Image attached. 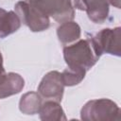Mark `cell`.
<instances>
[{
    "mask_svg": "<svg viewBox=\"0 0 121 121\" xmlns=\"http://www.w3.org/2000/svg\"><path fill=\"white\" fill-rule=\"evenodd\" d=\"M99 57L91 38L79 39L63 47V59L68 67L88 71L97 62Z\"/></svg>",
    "mask_w": 121,
    "mask_h": 121,
    "instance_id": "1",
    "label": "cell"
},
{
    "mask_svg": "<svg viewBox=\"0 0 121 121\" xmlns=\"http://www.w3.org/2000/svg\"><path fill=\"white\" fill-rule=\"evenodd\" d=\"M120 108L111 99H93L80 110V118L85 121H119Z\"/></svg>",
    "mask_w": 121,
    "mask_h": 121,
    "instance_id": "2",
    "label": "cell"
},
{
    "mask_svg": "<svg viewBox=\"0 0 121 121\" xmlns=\"http://www.w3.org/2000/svg\"><path fill=\"white\" fill-rule=\"evenodd\" d=\"M14 8L21 23L26 26L32 32H41L50 26L49 17L30 2L26 0L19 1Z\"/></svg>",
    "mask_w": 121,
    "mask_h": 121,
    "instance_id": "3",
    "label": "cell"
},
{
    "mask_svg": "<svg viewBox=\"0 0 121 121\" xmlns=\"http://www.w3.org/2000/svg\"><path fill=\"white\" fill-rule=\"evenodd\" d=\"M28 2L60 24L72 21L75 17L72 0H28Z\"/></svg>",
    "mask_w": 121,
    "mask_h": 121,
    "instance_id": "4",
    "label": "cell"
},
{
    "mask_svg": "<svg viewBox=\"0 0 121 121\" xmlns=\"http://www.w3.org/2000/svg\"><path fill=\"white\" fill-rule=\"evenodd\" d=\"M99 56L102 54L121 56V27L103 28L90 37Z\"/></svg>",
    "mask_w": 121,
    "mask_h": 121,
    "instance_id": "5",
    "label": "cell"
},
{
    "mask_svg": "<svg viewBox=\"0 0 121 121\" xmlns=\"http://www.w3.org/2000/svg\"><path fill=\"white\" fill-rule=\"evenodd\" d=\"M63 92L64 84L61 78V73L58 71H50L45 74L38 86V93L45 100L60 102Z\"/></svg>",
    "mask_w": 121,
    "mask_h": 121,
    "instance_id": "6",
    "label": "cell"
},
{
    "mask_svg": "<svg viewBox=\"0 0 121 121\" xmlns=\"http://www.w3.org/2000/svg\"><path fill=\"white\" fill-rule=\"evenodd\" d=\"M74 8L85 11L92 22L103 24L109 16L110 0H74Z\"/></svg>",
    "mask_w": 121,
    "mask_h": 121,
    "instance_id": "7",
    "label": "cell"
},
{
    "mask_svg": "<svg viewBox=\"0 0 121 121\" xmlns=\"http://www.w3.org/2000/svg\"><path fill=\"white\" fill-rule=\"evenodd\" d=\"M25 87V80L17 73H5L0 77V99L19 94Z\"/></svg>",
    "mask_w": 121,
    "mask_h": 121,
    "instance_id": "8",
    "label": "cell"
},
{
    "mask_svg": "<svg viewBox=\"0 0 121 121\" xmlns=\"http://www.w3.org/2000/svg\"><path fill=\"white\" fill-rule=\"evenodd\" d=\"M80 35V26L73 20L61 23L57 28L58 39L63 45H68L77 42L78 40H79Z\"/></svg>",
    "mask_w": 121,
    "mask_h": 121,
    "instance_id": "9",
    "label": "cell"
},
{
    "mask_svg": "<svg viewBox=\"0 0 121 121\" xmlns=\"http://www.w3.org/2000/svg\"><path fill=\"white\" fill-rule=\"evenodd\" d=\"M21 25L22 23L16 12L0 8V38H6L16 32Z\"/></svg>",
    "mask_w": 121,
    "mask_h": 121,
    "instance_id": "10",
    "label": "cell"
},
{
    "mask_svg": "<svg viewBox=\"0 0 121 121\" xmlns=\"http://www.w3.org/2000/svg\"><path fill=\"white\" fill-rule=\"evenodd\" d=\"M38 113L41 120L43 121H64L67 119L60 102L55 100H45L43 102Z\"/></svg>",
    "mask_w": 121,
    "mask_h": 121,
    "instance_id": "11",
    "label": "cell"
},
{
    "mask_svg": "<svg viewBox=\"0 0 121 121\" xmlns=\"http://www.w3.org/2000/svg\"><path fill=\"white\" fill-rule=\"evenodd\" d=\"M43 104V97L39 93L27 92L24 94L19 101V110L21 112L28 115L36 114L39 112Z\"/></svg>",
    "mask_w": 121,
    "mask_h": 121,
    "instance_id": "12",
    "label": "cell"
},
{
    "mask_svg": "<svg viewBox=\"0 0 121 121\" xmlns=\"http://www.w3.org/2000/svg\"><path fill=\"white\" fill-rule=\"evenodd\" d=\"M86 72L84 69L68 67L61 73V78L64 86H75L79 84L85 78Z\"/></svg>",
    "mask_w": 121,
    "mask_h": 121,
    "instance_id": "13",
    "label": "cell"
},
{
    "mask_svg": "<svg viewBox=\"0 0 121 121\" xmlns=\"http://www.w3.org/2000/svg\"><path fill=\"white\" fill-rule=\"evenodd\" d=\"M5 68H4V65H3V56H2V53L0 52V77L3 76L5 74Z\"/></svg>",
    "mask_w": 121,
    "mask_h": 121,
    "instance_id": "14",
    "label": "cell"
},
{
    "mask_svg": "<svg viewBox=\"0 0 121 121\" xmlns=\"http://www.w3.org/2000/svg\"><path fill=\"white\" fill-rule=\"evenodd\" d=\"M110 5L117 9H120V0H110Z\"/></svg>",
    "mask_w": 121,
    "mask_h": 121,
    "instance_id": "15",
    "label": "cell"
},
{
    "mask_svg": "<svg viewBox=\"0 0 121 121\" xmlns=\"http://www.w3.org/2000/svg\"><path fill=\"white\" fill-rule=\"evenodd\" d=\"M26 1H28V0H26Z\"/></svg>",
    "mask_w": 121,
    "mask_h": 121,
    "instance_id": "16",
    "label": "cell"
}]
</instances>
